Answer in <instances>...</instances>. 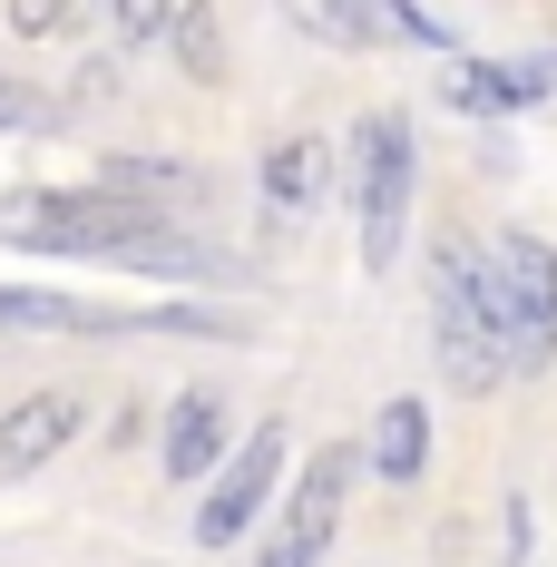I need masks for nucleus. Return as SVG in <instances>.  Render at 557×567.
Masks as SVG:
<instances>
[{
    "label": "nucleus",
    "mask_w": 557,
    "mask_h": 567,
    "mask_svg": "<svg viewBox=\"0 0 557 567\" xmlns=\"http://www.w3.org/2000/svg\"><path fill=\"white\" fill-rule=\"evenodd\" d=\"M362 460H372L362 441H323V451L303 460L293 509L275 518V538H265V558H255V567H323V558H333V528H342V499H352Z\"/></svg>",
    "instance_id": "39448f33"
},
{
    "label": "nucleus",
    "mask_w": 557,
    "mask_h": 567,
    "mask_svg": "<svg viewBox=\"0 0 557 567\" xmlns=\"http://www.w3.org/2000/svg\"><path fill=\"white\" fill-rule=\"evenodd\" d=\"M411 186H421L411 109H362L352 117V226H362V275H391L401 226H411Z\"/></svg>",
    "instance_id": "7ed1b4c3"
},
{
    "label": "nucleus",
    "mask_w": 557,
    "mask_h": 567,
    "mask_svg": "<svg viewBox=\"0 0 557 567\" xmlns=\"http://www.w3.org/2000/svg\"><path fill=\"white\" fill-rule=\"evenodd\" d=\"M431 470V401L421 392H401V401H382V421H372V480H421Z\"/></svg>",
    "instance_id": "9d476101"
},
{
    "label": "nucleus",
    "mask_w": 557,
    "mask_h": 567,
    "mask_svg": "<svg viewBox=\"0 0 557 567\" xmlns=\"http://www.w3.org/2000/svg\"><path fill=\"white\" fill-rule=\"evenodd\" d=\"M167 50H176V79L216 89V79H225V20L206 10V0H186V10H176V30H167Z\"/></svg>",
    "instance_id": "4468645a"
},
{
    "label": "nucleus",
    "mask_w": 557,
    "mask_h": 567,
    "mask_svg": "<svg viewBox=\"0 0 557 567\" xmlns=\"http://www.w3.org/2000/svg\"><path fill=\"white\" fill-rule=\"evenodd\" d=\"M50 99H40V89H20V79H0V137H30V127H50Z\"/></svg>",
    "instance_id": "a211bd4d"
},
{
    "label": "nucleus",
    "mask_w": 557,
    "mask_h": 567,
    "mask_svg": "<svg viewBox=\"0 0 557 567\" xmlns=\"http://www.w3.org/2000/svg\"><path fill=\"white\" fill-rule=\"evenodd\" d=\"M117 275H147V284H167V275H186V284H225L235 265H225L216 245H186L176 226H157V235H137V245L117 255Z\"/></svg>",
    "instance_id": "ddd939ff"
},
{
    "label": "nucleus",
    "mask_w": 557,
    "mask_h": 567,
    "mask_svg": "<svg viewBox=\"0 0 557 567\" xmlns=\"http://www.w3.org/2000/svg\"><path fill=\"white\" fill-rule=\"evenodd\" d=\"M225 460H235L225 392L216 382H186V392L167 401V421H157V470H167V480H216Z\"/></svg>",
    "instance_id": "0eeeda50"
},
{
    "label": "nucleus",
    "mask_w": 557,
    "mask_h": 567,
    "mask_svg": "<svg viewBox=\"0 0 557 567\" xmlns=\"http://www.w3.org/2000/svg\"><path fill=\"white\" fill-rule=\"evenodd\" d=\"M176 10H186V0H109V20H117V50H167Z\"/></svg>",
    "instance_id": "dca6fc26"
},
{
    "label": "nucleus",
    "mask_w": 557,
    "mask_h": 567,
    "mask_svg": "<svg viewBox=\"0 0 557 567\" xmlns=\"http://www.w3.org/2000/svg\"><path fill=\"white\" fill-rule=\"evenodd\" d=\"M176 226V206H147L109 176L89 186H0V245L10 255H79V265H117L137 235Z\"/></svg>",
    "instance_id": "f257e3e1"
},
{
    "label": "nucleus",
    "mask_w": 557,
    "mask_h": 567,
    "mask_svg": "<svg viewBox=\"0 0 557 567\" xmlns=\"http://www.w3.org/2000/svg\"><path fill=\"white\" fill-rule=\"evenodd\" d=\"M0 10H10L20 40H69V30L89 20V0H0Z\"/></svg>",
    "instance_id": "f3484780"
},
{
    "label": "nucleus",
    "mask_w": 557,
    "mask_h": 567,
    "mask_svg": "<svg viewBox=\"0 0 557 567\" xmlns=\"http://www.w3.org/2000/svg\"><path fill=\"white\" fill-rule=\"evenodd\" d=\"M489 275H499V313H508V352H518V372L538 382L557 362V245L528 226L489 235Z\"/></svg>",
    "instance_id": "20e7f679"
},
{
    "label": "nucleus",
    "mask_w": 557,
    "mask_h": 567,
    "mask_svg": "<svg viewBox=\"0 0 557 567\" xmlns=\"http://www.w3.org/2000/svg\"><path fill=\"white\" fill-rule=\"evenodd\" d=\"M275 480H283V421H255V431L235 441V460H225L216 480H206V509H196V548H235V538L265 518Z\"/></svg>",
    "instance_id": "423d86ee"
},
{
    "label": "nucleus",
    "mask_w": 557,
    "mask_h": 567,
    "mask_svg": "<svg viewBox=\"0 0 557 567\" xmlns=\"http://www.w3.org/2000/svg\"><path fill=\"white\" fill-rule=\"evenodd\" d=\"M283 20L313 40V50H382L391 30H382V0H283Z\"/></svg>",
    "instance_id": "f8f14e48"
},
{
    "label": "nucleus",
    "mask_w": 557,
    "mask_h": 567,
    "mask_svg": "<svg viewBox=\"0 0 557 567\" xmlns=\"http://www.w3.org/2000/svg\"><path fill=\"white\" fill-rule=\"evenodd\" d=\"M255 186H265V216H275V226H313V216L333 206V147H323L313 127H293V137L265 147Z\"/></svg>",
    "instance_id": "6e6552de"
},
{
    "label": "nucleus",
    "mask_w": 557,
    "mask_h": 567,
    "mask_svg": "<svg viewBox=\"0 0 557 567\" xmlns=\"http://www.w3.org/2000/svg\"><path fill=\"white\" fill-rule=\"evenodd\" d=\"M127 333H176V342H255L245 313H216V303H147L127 313Z\"/></svg>",
    "instance_id": "2eb2a0df"
},
{
    "label": "nucleus",
    "mask_w": 557,
    "mask_h": 567,
    "mask_svg": "<svg viewBox=\"0 0 557 567\" xmlns=\"http://www.w3.org/2000/svg\"><path fill=\"white\" fill-rule=\"evenodd\" d=\"M431 352H441V372H450L460 401H489L508 372H518L489 245H470V235H441V245H431Z\"/></svg>",
    "instance_id": "f03ea898"
},
{
    "label": "nucleus",
    "mask_w": 557,
    "mask_h": 567,
    "mask_svg": "<svg viewBox=\"0 0 557 567\" xmlns=\"http://www.w3.org/2000/svg\"><path fill=\"white\" fill-rule=\"evenodd\" d=\"M79 421H89V401L79 392H30L0 411V489L10 480H30V470H50L69 441H79Z\"/></svg>",
    "instance_id": "1a4fd4ad"
},
{
    "label": "nucleus",
    "mask_w": 557,
    "mask_h": 567,
    "mask_svg": "<svg viewBox=\"0 0 557 567\" xmlns=\"http://www.w3.org/2000/svg\"><path fill=\"white\" fill-rule=\"evenodd\" d=\"M441 99H450L460 117H479V127H489V117H518V109H528V79H518V69H499V59H460V50H450Z\"/></svg>",
    "instance_id": "9b49d317"
}]
</instances>
